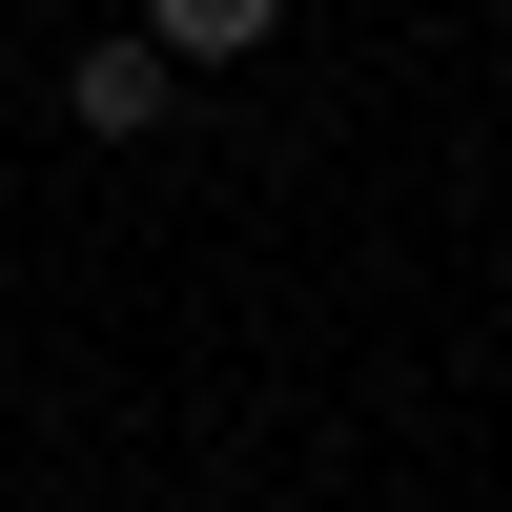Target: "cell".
<instances>
[{
  "instance_id": "6da1fadb",
  "label": "cell",
  "mask_w": 512,
  "mask_h": 512,
  "mask_svg": "<svg viewBox=\"0 0 512 512\" xmlns=\"http://www.w3.org/2000/svg\"><path fill=\"white\" fill-rule=\"evenodd\" d=\"M62 103H82V144H144V123L185 103V62H164V41H82V82H62Z\"/></svg>"
},
{
  "instance_id": "7a4b0ae2",
  "label": "cell",
  "mask_w": 512,
  "mask_h": 512,
  "mask_svg": "<svg viewBox=\"0 0 512 512\" xmlns=\"http://www.w3.org/2000/svg\"><path fill=\"white\" fill-rule=\"evenodd\" d=\"M267 21H287V0H144L164 62H267Z\"/></svg>"
}]
</instances>
